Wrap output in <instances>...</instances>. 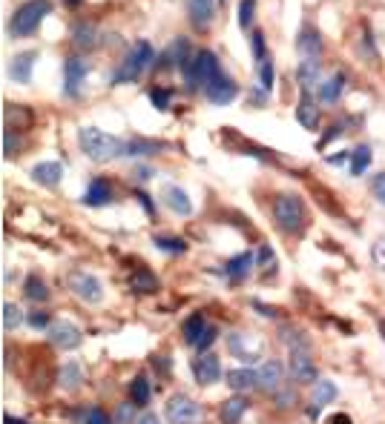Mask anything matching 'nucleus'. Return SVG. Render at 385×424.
<instances>
[{
  "label": "nucleus",
  "mask_w": 385,
  "mask_h": 424,
  "mask_svg": "<svg viewBox=\"0 0 385 424\" xmlns=\"http://www.w3.org/2000/svg\"><path fill=\"white\" fill-rule=\"evenodd\" d=\"M78 141H81V150H84L92 161H98V164L118 158V155H126V141H121V138H116V135L104 132V129H98V126H81V132H78Z\"/></svg>",
  "instance_id": "obj_1"
},
{
  "label": "nucleus",
  "mask_w": 385,
  "mask_h": 424,
  "mask_svg": "<svg viewBox=\"0 0 385 424\" xmlns=\"http://www.w3.org/2000/svg\"><path fill=\"white\" fill-rule=\"evenodd\" d=\"M182 75H184V84L190 92H196V89H207L213 84V80L221 75L219 69V60L213 52H207V49H199L196 55H192L184 67H182Z\"/></svg>",
  "instance_id": "obj_2"
},
{
  "label": "nucleus",
  "mask_w": 385,
  "mask_h": 424,
  "mask_svg": "<svg viewBox=\"0 0 385 424\" xmlns=\"http://www.w3.org/2000/svg\"><path fill=\"white\" fill-rule=\"evenodd\" d=\"M46 14H52V3L50 0H26L23 6H18V12L12 14L9 21V35L18 38H29L32 32H38V26L43 23Z\"/></svg>",
  "instance_id": "obj_3"
},
{
  "label": "nucleus",
  "mask_w": 385,
  "mask_h": 424,
  "mask_svg": "<svg viewBox=\"0 0 385 424\" xmlns=\"http://www.w3.org/2000/svg\"><path fill=\"white\" fill-rule=\"evenodd\" d=\"M153 63V46L147 40H138L130 52H126V58L118 63V69L112 72V84H133V80L141 78V72L147 69Z\"/></svg>",
  "instance_id": "obj_4"
},
{
  "label": "nucleus",
  "mask_w": 385,
  "mask_h": 424,
  "mask_svg": "<svg viewBox=\"0 0 385 424\" xmlns=\"http://www.w3.org/2000/svg\"><path fill=\"white\" fill-rule=\"evenodd\" d=\"M274 218H276L279 230L296 235L305 230V204L296 195H279L274 201Z\"/></svg>",
  "instance_id": "obj_5"
},
{
  "label": "nucleus",
  "mask_w": 385,
  "mask_h": 424,
  "mask_svg": "<svg viewBox=\"0 0 385 424\" xmlns=\"http://www.w3.org/2000/svg\"><path fill=\"white\" fill-rule=\"evenodd\" d=\"M69 287H72V292L81 301H89V304H98L101 298H104V287H101V281L95 279L92 272H87V270H75L72 275H69Z\"/></svg>",
  "instance_id": "obj_6"
},
{
  "label": "nucleus",
  "mask_w": 385,
  "mask_h": 424,
  "mask_svg": "<svg viewBox=\"0 0 385 424\" xmlns=\"http://www.w3.org/2000/svg\"><path fill=\"white\" fill-rule=\"evenodd\" d=\"M199 416H201L199 404L192 401L190 396H184V393H175L167 401V421L170 424H196Z\"/></svg>",
  "instance_id": "obj_7"
},
{
  "label": "nucleus",
  "mask_w": 385,
  "mask_h": 424,
  "mask_svg": "<svg viewBox=\"0 0 385 424\" xmlns=\"http://www.w3.org/2000/svg\"><path fill=\"white\" fill-rule=\"evenodd\" d=\"M46 333H50L52 344H58V347H63V350H72V347H78V344L84 341L81 330H78L72 321H52L50 327H46Z\"/></svg>",
  "instance_id": "obj_8"
},
{
  "label": "nucleus",
  "mask_w": 385,
  "mask_h": 424,
  "mask_svg": "<svg viewBox=\"0 0 385 424\" xmlns=\"http://www.w3.org/2000/svg\"><path fill=\"white\" fill-rule=\"evenodd\" d=\"M35 60H38V52L35 49H29V52H21L9 60V78L14 84H32V72H35Z\"/></svg>",
  "instance_id": "obj_9"
},
{
  "label": "nucleus",
  "mask_w": 385,
  "mask_h": 424,
  "mask_svg": "<svg viewBox=\"0 0 385 424\" xmlns=\"http://www.w3.org/2000/svg\"><path fill=\"white\" fill-rule=\"evenodd\" d=\"M87 78V60L84 58H67V63H63V80H67V95L69 97H78L81 95V84Z\"/></svg>",
  "instance_id": "obj_10"
},
{
  "label": "nucleus",
  "mask_w": 385,
  "mask_h": 424,
  "mask_svg": "<svg viewBox=\"0 0 385 424\" xmlns=\"http://www.w3.org/2000/svg\"><path fill=\"white\" fill-rule=\"evenodd\" d=\"M192 373H196V381L199 384H216L221 379V362H219V355L201 353L196 358V364H192Z\"/></svg>",
  "instance_id": "obj_11"
},
{
  "label": "nucleus",
  "mask_w": 385,
  "mask_h": 424,
  "mask_svg": "<svg viewBox=\"0 0 385 424\" xmlns=\"http://www.w3.org/2000/svg\"><path fill=\"white\" fill-rule=\"evenodd\" d=\"M296 80L305 92L319 89V84H322V63H319V58H302L296 69Z\"/></svg>",
  "instance_id": "obj_12"
},
{
  "label": "nucleus",
  "mask_w": 385,
  "mask_h": 424,
  "mask_svg": "<svg viewBox=\"0 0 385 424\" xmlns=\"http://www.w3.org/2000/svg\"><path fill=\"white\" fill-rule=\"evenodd\" d=\"M204 95H207V101L210 104H216V106H228V104H233V97L239 95V86L233 84L230 78H224V75H219L210 86L204 89Z\"/></svg>",
  "instance_id": "obj_13"
},
{
  "label": "nucleus",
  "mask_w": 385,
  "mask_h": 424,
  "mask_svg": "<svg viewBox=\"0 0 385 424\" xmlns=\"http://www.w3.org/2000/svg\"><path fill=\"white\" fill-rule=\"evenodd\" d=\"M285 384V367L276 362V358H267L259 367V387L265 393H276V390Z\"/></svg>",
  "instance_id": "obj_14"
},
{
  "label": "nucleus",
  "mask_w": 385,
  "mask_h": 424,
  "mask_svg": "<svg viewBox=\"0 0 385 424\" xmlns=\"http://www.w3.org/2000/svg\"><path fill=\"white\" fill-rule=\"evenodd\" d=\"M190 23L196 29H207L216 18V0H187Z\"/></svg>",
  "instance_id": "obj_15"
},
{
  "label": "nucleus",
  "mask_w": 385,
  "mask_h": 424,
  "mask_svg": "<svg viewBox=\"0 0 385 424\" xmlns=\"http://www.w3.org/2000/svg\"><path fill=\"white\" fill-rule=\"evenodd\" d=\"M60 178H63L60 161H43V164L32 167V181L41 184V187H58Z\"/></svg>",
  "instance_id": "obj_16"
},
{
  "label": "nucleus",
  "mask_w": 385,
  "mask_h": 424,
  "mask_svg": "<svg viewBox=\"0 0 385 424\" xmlns=\"http://www.w3.org/2000/svg\"><path fill=\"white\" fill-rule=\"evenodd\" d=\"M296 49L302 58H319L322 55V35L314 26H302L296 38Z\"/></svg>",
  "instance_id": "obj_17"
},
{
  "label": "nucleus",
  "mask_w": 385,
  "mask_h": 424,
  "mask_svg": "<svg viewBox=\"0 0 385 424\" xmlns=\"http://www.w3.org/2000/svg\"><path fill=\"white\" fill-rule=\"evenodd\" d=\"M164 204L175 212V215H190V212H192V201H190L187 189L175 187V184H167L164 187Z\"/></svg>",
  "instance_id": "obj_18"
},
{
  "label": "nucleus",
  "mask_w": 385,
  "mask_h": 424,
  "mask_svg": "<svg viewBox=\"0 0 385 424\" xmlns=\"http://www.w3.org/2000/svg\"><path fill=\"white\" fill-rule=\"evenodd\" d=\"M291 379L294 381H316V364L308 353H291Z\"/></svg>",
  "instance_id": "obj_19"
},
{
  "label": "nucleus",
  "mask_w": 385,
  "mask_h": 424,
  "mask_svg": "<svg viewBox=\"0 0 385 424\" xmlns=\"http://www.w3.org/2000/svg\"><path fill=\"white\" fill-rule=\"evenodd\" d=\"M345 72H333L331 78H325L322 84H319V89H316V95H319V101L322 104H333V101H340V95H342V89H345Z\"/></svg>",
  "instance_id": "obj_20"
},
{
  "label": "nucleus",
  "mask_w": 385,
  "mask_h": 424,
  "mask_svg": "<svg viewBox=\"0 0 385 424\" xmlns=\"http://www.w3.org/2000/svg\"><path fill=\"white\" fill-rule=\"evenodd\" d=\"M190 43L187 38H175L162 55V67H184V63L190 60Z\"/></svg>",
  "instance_id": "obj_21"
},
{
  "label": "nucleus",
  "mask_w": 385,
  "mask_h": 424,
  "mask_svg": "<svg viewBox=\"0 0 385 424\" xmlns=\"http://www.w3.org/2000/svg\"><path fill=\"white\" fill-rule=\"evenodd\" d=\"M228 384L236 390V393H248V390L259 387V370H253V367H239V370H230Z\"/></svg>",
  "instance_id": "obj_22"
},
{
  "label": "nucleus",
  "mask_w": 385,
  "mask_h": 424,
  "mask_svg": "<svg viewBox=\"0 0 385 424\" xmlns=\"http://www.w3.org/2000/svg\"><path fill=\"white\" fill-rule=\"evenodd\" d=\"M112 201V187L104 181V178H95L89 184V189L84 192V204L87 207H104Z\"/></svg>",
  "instance_id": "obj_23"
},
{
  "label": "nucleus",
  "mask_w": 385,
  "mask_h": 424,
  "mask_svg": "<svg viewBox=\"0 0 385 424\" xmlns=\"http://www.w3.org/2000/svg\"><path fill=\"white\" fill-rule=\"evenodd\" d=\"M245 413H248V401H245L242 396H233V399H228V401L221 404V410H219V416H221V421H224V424H239Z\"/></svg>",
  "instance_id": "obj_24"
},
{
  "label": "nucleus",
  "mask_w": 385,
  "mask_h": 424,
  "mask_svg": "<svg viewBox=\"0 0 385 424\" xmlns=\"http://www.w3.org/2000/svg\"><path fill=\"white\" fill-rule=\"evenodd\" d=\"M58 381H60V387L63 390H75V387H81V381H84V370H81V364L75 362H67L60 367V373H58Z\"/></svg>",
  "instance_id": "obj_25"
},
{
  "label": "nucleus",
  "mask_w": 385,
  "mask_h": 424,
  "mask_svg": "<svg viewBox=\"0 0 385 424\" xmlns=\"http://www.w3.org/2000/svg\"><path fill=\"white\" fill-rule=\"evenodd\" d=\"M336 384L333 381H328V379H319L316 384H314V393H311V401H314V410H319V407H325V404H331L333 399H336Z\"/></svg>",
  "instance_id": "obj_26"
},
{
  "label": "nucleus",
  "mask_w": 385,
  "mask_h": 424,
  "mask_svg": "<svg viewBox=\"0 0 385 424\" xmlns=\"http://www.w3.org/2000/svg\"><path fill=\"white\" fill-rule=\"evenodd\" d=\"M253 264H256V258H253V252H242V255H236V258H230L228 261V279H233V281H239V279H245V275L253 270Z\"/></svg>",
  "instance_id": "obj_27"
},
{
  "label": "nucleus",
  "mask_w": 385,
  "mask_h": 424,
  "mask_svg": "<svg viewBox=\"0 0 385 424\" xmlns=\"http://www.w3.org/2000/svg\"><path fill=\"white\" fill-rule=\"evenodd\" d=\"M207 327H210V324L204 321V316H201V313H192V316L184 321V341L196 347V344H199V338L204 335Z\"/></svg>",
  "instance_id": "obj_28"
},
{
  "label": "nucleus",
  "mask_w": 385,
  "mask_h": 424,
  "mask_svg": "<svg viewBox=\"0 0 385 424\" xmlns=\"http://www.w3.org/2000/svg\"><path fill=\"white\" fill-rule=\"evenodd\" d=\"M296 121L305 129H316L319 126V112H316L311 97H302V101H299V106H296Z\"/></svg>",
  "instance_id": "obj_29"
},
{
  "label": "nucleus",
  "mask_w": 385,
  "mask_h": 424,
  "mask_svg": "<svg viewBox=\"0 0 385 424\" xmlns=\"http://www.w3.org/2000/svg\"><path fill=\"white\" fill-rule=\"evenodd\" d=\"M245 341H248V335L245 333H230V338H228V344H230V350L242 358L245 364H253V362H259V353L256 350H248L245 347Z\"/></svg>",
  "instance_id": "obj_30"
},
{
  "label": "nucleus",
  "mask_w": 385,
  "mask_h": 424,
  "mask_svg": "<svg viewBox=\"0 0 385 424\" xmlns=\"http://www.w3.org/2000/svg\"><path fill=\"white\" fill-rule=\"evenodd\" d=\"M23 292H26V298H29V301H46V298H50V287L43 284L41 275H26Z\"/></svg>",
  "instance_id": "obj_31"
},
{
  "label": "nucleus",
  "mask_w": 385,
  "mask_h": 424,
  "mask_svg": "<svg viewBox=\"0 0 385 424\" xmlns=\"http://www.w3.org/2000/svg\"><path fill=\"white\" fill-rule=\"evenodd\" d=\"M72 38H75V43L81 49H92L95 43H98V29L89 26V23H75Z\"/></svg>",
  "instance_id": "obj_32"
},
{
  "label": "nucleus",
  "mask_w": 385,
  "mask_h": 424,
  "mask_svg": "<svg viewBox=\"0 0 385 424\" xmlns=\"http://www.w3.org/2000/svg\"><path fill=\"white\" fill-rule=\"evenodd\" d=\"M368 167H371V146L362 143L351 152V175H362Z\"/></svg>",
  "instance_id": "obj_33"
},
{
  "label": "nucleus",
  "mask_w": 385,
  "mask_h": 424,
  "mask_svg": "<svg viewBox=\"0 0 385 424\" xmlns=\"http://www.w3.org/2000/svg\"><path fill=\"white\" fill-rule=\"evenodd\" d=\"M133 290H138V292H155L158 290V279L150 272V270H135L133 272Z\"/></svg>",
  "instance_id": "obj_34"
},
{
  "label": "nucleus",
  "mask_w": 385,
  "mask_h": 424,
  "mask_svg": "<svg viewBox=\"0 0 385 424\" xmlns=\"http://www.w3.org/2000/svg\"><path fill=\"white\" fill-rule=\"evenodd\" d=\"M150 381L144 379V376H135L133 381H130V401H135V404H147L150 401Z\"/></svg>",
  "instance_id": "obj_35"
},
{
  "label": "nucleus",
  "mask_w": 385,
  "mask_h": 424,
  "mask_svg": "<svg viewBox=\"0 0 385 424\" xmlns=\"http://www.w3.org/2000/svg\"><path fill=\"white\" fill-rule=\"evenodd\" d=\"M282 341H285V344L287 347H291V353H308V338H305V333H299V330H294V327H285L282 330Z\"/></svg>",
  "instance_id": "obj_36"
},
{
  "label": "nucleus",
  "mask_w": 385,
  "mask_h": 424,
  "mask_svg": "<svg viewBox=\"0 0 385 424\" xmlns=\"http://www.w3.org/2000/svg\"><path fill=\"white\" fill-rule=\"evenodd\" d=\"M162 150H164L162 143L147 141V138H141V141H126V155H155V152H162Z\"/></svg>",
  "instance_id": "obj_37"
},
{
  "label": "nucleus",
  "mask_w": 385,
  "mask_h": 424,
  "mask_svg": "<svg viewBox=\"0 0 385 424\" xmlns=\"http://www.w3.org/2000/svg\"><path fill=\"white\" fill-rule=\"evenodd\" d=\"M256 18V0H239V26L250 29Z\"/></svg>",
  "instance_id": "obj_38"
},
{
  "label": "nucleus",
  "mask_w": 385,
  "mask_h": 424,
  "mask_svg": "<svg viewBox=\"0 0 385 424\" xmlns=\"http://www.w3.org/2000/svg\"><path fill=\"white\" fill-rule=\"evenodd\" d=\"M155 247L162 250V252H175V255H179V252L187 250V241L184 238H164V235H158L155 238Z\"/></svg>",
  "instance_id": "obj_39"
},
{
  "label": "nucleus",
  "mask_w": 385,
  "mask_h": 424,
  "mask_svg": "<svg viewBox=\"0 0 385 424\" xmlns=\"http://www.w3.org/2000/svg\"><path fill=\"white\" fill-rule=\"evenodd\" d=\"M21 307L18 304H12V301H6L3 304V330H14L21 324Z\"/></svg>",
  "instance_id": "obj_40"
},
{
  "label": "nucleus",
  "mask_w": 385,
  "mask_h": 424,
  "mask_svg": "<svg viewBox=\"0 0 385 424\" xmlns=\"http://www.w3.org/2000/svg\"><path fill=\"white\" fill-rule=\"evenodd\" d=\"M116 424H135V401H124L116 407Z\"/></svg>",
  "instance_id": "obj_41"
},
{
  "label": "nucleus",
  "mask_w": 385,
  "mask_h": 424,
  "mask_svg": "<svg viewBox=\"0 0 385 424\" xmlns=\"http://www.w3.org/2000/svg\"><path fill=\"white\" fill-rule=\"evenodd\" d=\"M81 424H109V416H107V410H101V407H87V410L81 413Z\"/></svg>",
  "instance_id": "obj_42"
},
{
  "label": "nucleus",
  "mask_w": 385,
  "mask_h": 424,
  "mask_svg": "<svg viewBox=\"0 0 385 424\" xmlns=\"http://www.w3.org/2000/svg\"><path fill=\"white\" fill-rule=\"evenodd\" d=\"M259 80H262V89L270 92V86H274V63H270V60L259 63Z\"/></svg>",
  "instance_id": "obj_43"
},
{
  "label": "nucleus",
  "mask_w": 385,
  "mask_h": 424,
  "mask_svg": "<svg viewBox=\"0 0 385 424\" xmlns=\"http://www.w3.org/2000/svg\"><path fill=\"white\" fill-rule=\"evenodd\" d=\"M250 49H253V58L256 60H267V55H265V35L262 32H253V40H250Z\"/></svg>",
  "instance_id": "obj_44"
},
{
  "label": "nucleus",
  "mask_w": 385,
  "mask_h": 424,
  "mask_svg": "<svg viewBox=\"0 0 385 424\" xmlns=\"http://www.w3.org/2000/svg\"><path fill=\"white\" fill-rule=\"evenodd\" d=\"M371 189H374V198L385 207V172H377V175L371 178Z\"/></svg>",
  "instance_id": "obj_45"
},
{
  "label": "nucleus",
  "mask_w": 385,
  "mask_h": 424,
  "mask_svg": "<svg viewBox=\"0 0 385 424\" xmlns=\"http://www.w3.org/2000/svg\"><path fill=\"white\" fill-rule=\"evenodd\" d=\"M18 152V135H14V129H3V155H14Z\"/></svg>",
  "instance_id": "obj_46"
},
{
  "label": "nucleus",
  "mask_w": 385,
  "mask_h": 424,
  "mask_svg": "<svg viewBox=\"0 0 385 424\" xmlns=\"http://www.w3.org/2000/svg\"><path fill=\"white\" fill-rule=\"evenodd\" d=\"M219 338V330L213 327V324H210V327H207L204 330V335L199 338V344H196V350H201V353H207V347H213V341Z\"/></svg>",
  "instance_id": "obj_47"
},
{
  "label": "nucleus",
  "mask_w": 385,
  "mask_h": 424,
  "mask_svg": "<svg viewBox=\"0 0 385 424\" xmlns=\"http://www.w3.org/2000/svg\"><path fill=\"white\" fill-rule=\"evenodd\" d=\"M371 261L385 272V241H377L374 247H371Z\"/></svg>",
  "instance_id": "obj_48"
},
{
  "label": "nucleus",
  "mask_w": 385,
  "mask_h": 424,
  "mask_svg": "<svg viewBox=\"0 0 385 424\" xmlns=\"http://www.w3.org/2000/svg\"><path fill=\"white\" fill-rule=\"evenodd\" d=\"M150 101L155 104V109H167V106H170V92H164V89H153V92H150Z\"/></svg>",
  "instance_id": "obj_49"
},
{
  "label": "nucleus",
  "mask_w": 385,
  "mask_h": 424,
  "mask_svg": "<svg viewBox=\"0 0 385 424\" xmlns=\"http://www.w3.org/2000/svg\"><path fill=\"white\" fill-rule=\"evenodd\" d=\"M294 401H296V396H294V390H287V387L282 384V387L276 390V404H279V407H291Z\"/></svg>",
  "instance_id": "obj_50"
},
{
  "label": "nucleus",
  "mask_w": 385,
  "mask_h": 424,
  "mask_svg": "<svg viewBox=\"0 0 385 424\" xmlns=\"http://www.w3.org/2000/svg\"><path fill=\"white\" fill-rule=\"evenodd\" d=\"M29 324H32V327H50V313H32L29 316Z\"/></svg>",
  "instance_id": "obj_51"
},
{
  "label": "nucleus",
  "mask_w": 385,
  "mask_h": 424,
  "mask_svg": "<svg viewBox=\"0 0 385 424\" xmlns=\"http://www.w3.org/2000/svg\"><path fill=\"white\" fill-rule=\"evenodd\" d=\"M133 175L138 178V181H147V178H153V169H150V167H138Z\"/></svg>",
  "instance_id": "obj_52"
},
{
  "label": "nucleus",
  "mask_w": 385,
  "mask_h": 424,
  "mask_svg": "<svg viewBox=\"0 0 385 424\" xmlns=\"http://www.w3.org/2000/svg\"><path fill=\"white\" fill-rule=\"evenodd\" d=\"M138 424H162V421H158V416H155V413H144V416L138 419Z\"/></svg>",
  "instance_id": "obj_53"
},
{
  "label": "nucleus",
  "mask_w": 385,
  "mask_h": 424,
  "mask_svg": "<svg viewBox=\"0 0 385 424\" xmlns=\"http://www.w3.org/2000/svg\"><path fill=\"white\" fill-rule=\"evenodd\" d=\"M138 201H141L144 207H147V212H150V215H153V204H150V195H147V192H138Z\"/></svg>",
  "instance_id": "obj_54"
},
{
  "label": "nucleus",
  "mask_w": 385,
  "mask_h": 424,
  "mask_svg": "<svg viewBox=\"0 0 385 424\" xmlns=\"http://www.w3.org/2000/svg\"><path fill=\"white\" fill-rule=\"evenodd\" d=\"M331 424H351V419H348L345 413H336V416L331 419Z\"/></svg>",
  "instance_id": "obj_55"
},
{
  "label": "nucleus",
  "mask_w": 385,
  "mask_h": 424,
  "mask_svg": "<svg viewBox=\"0 0 385 424\" xmlns=\"http://www.w3.org/2000/svg\"><path fill=\"white\" fill-rule=\"evenodd\" d=\"M3 424H29V421H26V419H14V416L6 413V416H3Z\"/></svg>",
  "instance_id": "obj_56"
},
{
  "label": "nucleus",
  "mask_w": 385,
  "mask_h": 424,
  "mask_svg": "<svg viewBox=\"0 0 385 424\" xmlns=\"http://www.w3.org/2000/svg\"><path fill=\"white\" fill-rule=\"evenodd\" d=\"M67 3H69V6H75V3H81V0H67Z\"/></svg>",
  "instance_id": "obj_57"
}]
</instances>
